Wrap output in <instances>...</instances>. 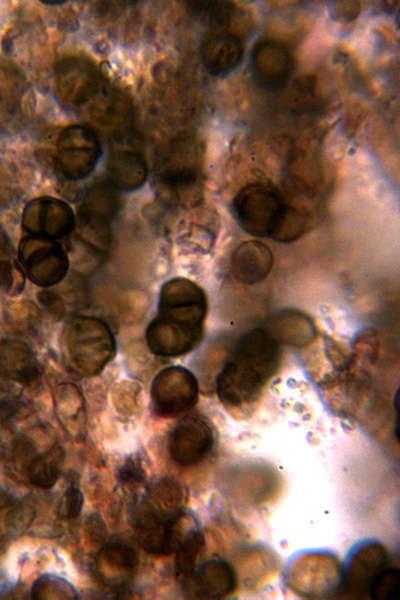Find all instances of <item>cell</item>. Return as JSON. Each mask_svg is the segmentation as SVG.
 Masks as SVG:
<instances>
[{
    "label": "cell",
    "mask_w": 400,
    "mask_h": 600,
    "mask_svg": "<svg viewBox=\"0 0 400 600\" xmlns=\"http://www.w3.org/2000/svg\"><path fill=\"white\" fill-rule=\"evenodd\" d=\"M307 212L286 204L270 238L281 243H290L302 237L309 228Z\"/></svg>",
    "instance_id": "cell-23"
},
{
    "label": "cell",
    "mask_w": 400,
    "mask_h": 600,
    "mask_svg": "<svg viewBox=\"0 0 400 600\" xmlns=\"http://www.w3.org/2000/svg\"><path fill=\"white\" fill-rule=\"evenodd\" d=\"M385 564L386 554L383 549L376 546L367 547L359 551L358 555L353 558L349 571L350 579L363 581L368 589L374 576L385 567Z\"/></svg>",
    "instance_id": "cell-26"
},
{
    "label": "cell",
    "mask_w": 400,
    "mask_h": 600,
    "mask_svg": "<svg viewBox=\"0 0 400 600\" xmlns=\"http://www.w3.org/2000/svg\"><path fill=\"white\" fill-rule=\"evenodd\" d=\"M203 328L157 315L146 331L150 350L162 357L182 356L201 341Z\"/></svg>",
    "instance_id": "cell-10"
},
{
    "label": "cell",
    "mask_w": 400,
    "mask_h": 600,
    "mask_svg": "<svg viewBox=\"0 0 400 600\" xmlns=\"http://www.w3.org/2000/svg\"><path fill=\"white\" fill-rule=\"evenodd\" d=\"M42 2L45 3V4H49V5H56V4L65 3L66 1L65 0H59V1H47V0H45V1H42Z\"/></svg>",
    "instance_id": "cell-36"
},
{
    "label": "cell",
    "mask_w": 400,
    "mask_h": 600,
    "mask_svg": "<svg viewBox=\"0 0 400 600\" xmlns=\"http://www.w3.org/2000/svg\"><path fill=\"white\" fill-rule=\"evenodd\" d=\"M138 563V554L128 543L112 540L99 551L95 568L104 584L120 589L133 578Z\"/></svg>",
    "instance_id": "cell-16"
},
{
    "label": "cell",
    "mask_w": 400,
    "mask_h": 600,
    "mask_svg": "<svg viewBox=\"0 0 400 600\" xmlns=\"http://www.w3.org/2000/svg\"><path fill=\"white\" fill-rule=\"evenodd\" d=\"M11 498L4 491H0V509L10 504Z\"/></svg>",
    "instance_id": "cell-35"
},
{
    "label": "cell",
    "mask_w": 400,
    "mask_h": 600,
    "mask_svg": "<svg viewBox=\"0 0 400 600\" xmlns=\"http://www.w3.org/2000/svg\"><path fill=\"white\" fill-rule=\"evenodd\" d=\"M101 152L99 138L91 128L81 124L70 125L58 138V169L66 179L85 178L94 170Z\"/></svg>",
    "instance_id": "cell-4"
},
{
    "label": "cell",
    "mask_w": 400,
    "mask_h": 600,
    "mask_svg": "<svg viewBox=\"0 0 400 600\" xmlns=\"http://www.w3.org/2000/svg\"><path fill=\"white\" fill-rule=\"evenodd\" d=\"M82 505V493L78 487L71 485L59 500L57 514L61 519L75 518L81 512Z\"/></svg>",
    "instance_id": "cell-29"
},
{
    "label": "cell",
    "mask_w": 400,
    "mask_h": 600,
    "mask_svg": "<svg viewBox=\"0 0 400 600\" xmlns=\"http://www.w3.org/2000/svg\"><path fill=\"white\" fill-rule=\"evenodd\" d=\"M198 391L197 379L189 370L181 366L165 368L152 383L154 410L164 417L176 416L196 404Z\"/></svg>",
    "instance_id": "cell-6"
},
{
    "label": "cell",
    "mask_w": 400,
    "mask_h": 600,
    "mask_svg": "<svg viewBox=\"0 0 400 600\" xmlns=\"http://www.w3.org/2000/svg\"><path fill=\"white\" fill-rule=\"evenodd\" d=\"M280 359V344L267 329L245 333L217 376L221 402L232 407L255 402L278 371Z\"/></svg>",
    "instance_id": "cell-1"
},
{
    "label": "cell",
    "mask_w": 400,
    "mask_h": 600,
    "mask_svg": "<svg viewBox=\"0 0 400 600\" xmlns=\"http://www.w3.org/2000/svg\"><path fill=\"white\" fill-rule=\"evenodd\" d=\"M277 342L297 348L308 346L317 336L313 320L301 311L285 309L271 319L267 329Z\"/></svg>",
    "instance_id": "cell-19"
},
{
    "label": "cell",
    "mask_w": 400,
    "mask_h": 600,
    "mask_svg": "<svg viewBox=\"0 0 400 600\" xmlns=\"http://www.w3.org/2000/svg\"><path fill=\"white\" fill-rule=\"evenodd\" d=\"M12 279L10 251L6 239L0 234V286L9 284Z\"/></svg>",
    "instance_id": "cell-33"
},
{
    "label": "cell",
    "mask_w": 400,
    "mask_h": 600,
    "mask_svg": "<svg viewBox=\"0 0 400 600\" xmlns=\"http://www.w3.org/2000/svg\"><path fill=\"white\" fill-rule=\"evenodd\" d=\"M119 205V195L113 185L96 183L84 194L80 210L81 220L90 228L103 229L117 213Z\"/></svg>",
    "instance_id": "cell-20"
},
{
    "label": "cell",
    "mask_w": 400,
    "mask_h": 600,
    "mask_svg": "<svg viewBox=\"0 0 400 600\" xmlns=\"http://www.w3.org/2000/svg\"><path fill=\"white\" fill-rule=\"evenodd\" d=\"M180 521L161 518L139 506L133 516L135 536L147 552L168 555L176 551L186 534L181 532Z\"/></svg>",
    "instance_id": "cell-14"
},
{
    "label": "cell",
    "mask_w": 400,
    "mask_h": 600,
    "mask_svg": "<svg viewBox=\"0 0 400 600\" xmlns=\"http://www.w3.org/2000/svg\"><path fill=\"white\" fill-rule=\"evenodd\" d=\"M158 315L203 327L208 310L203 289L185 278L166 282L160 294Z\"/></svg>",
    "instance_id": "cell-7"
},
{
    "label": "cell",
    "mask_w": 400,
    "mask_h": 600,
    "mask_svg": "<svg viewBox=\"0 0 400 600\" xmlns=\"http://www.w3.org/2000/svg\"><path fill=\"white\" fill-rule=\"evenodd\" d=\"M189 10L206 20L210 28L229 29L237 18L234 3L227 1H190Z\"/></svg>",
    "instance_id": "cell-24"
},
{
    "label": "cell",
    "mask_w": 400,
    "mask_h": 600,
    "mask_svg": "<svg viewBox=\"0 0 400 600\" xmlns=\"http://www.w3.org/2000/svg\"><path fill=\"white\" fill-rule=\"evenodd\" d=\"M62 460L63 451L58 445L36 456L27 468L30 482L43 489L51 488L59 477Z\"/></svg>",
    "instance_id": "cell-22"
},
{
    "label": "cell",
    "mask_w": 400,
    "mask_h": 600,
    "mask_svg": "<svg viewBox=\"0 0 400 600\" xmlns=\"http://www.w3.org/2000/svg\"><path fill=\"white\" fill-rule=\"evenodd\" d=\"M244 40L229 29L210 28L200 45V56L206 70L214 75H225L241 62Z\"/></svg>",
    "instance_id": "cell-15"
},
{
    "label": "cell",
    "mask_w": 400,
    "mask_h": 600,
    "mask_svg": "<svg viewBox=\"0 0 400 600\" xmlns=\"http://www.w3.org/2000/svg\"><path fill=\"white\" fill-rule=\"evenodd\" d=\"M272 266V251L258 240L242 242L235 248L231 257L234 278L245 285L263 281L269 275Z\"/></svg>",
    "instance_id": "cell-17"
},
{
    "label": "cell",
    "mask_w": 400,
    "mask_h": 600,
    "mask_svg": "<svg viewBox=\"0 0 400 600\" xmlns=\"http://www.w3.org/2000/svg\"><path fill=\"white\" fill-rule=\"evenodd\" d=\"M400 572L395 567H383L368 586L373 600H395L399 596Z\"/></svg>",
    "instance_id": "cell-27"
},
{
    "label": "cell",
    "mask_w": 400,
    "mask_h": 600,
    "mask_svg": "<svg viewBox=\"0 0 400 600\" xmlns=\"http://www.w3.org/2000/svg\"><path fill=\"white\" fill-rule=\"evenodd\" d=\"M22 226L30 236L54 240L73 230L75 216L66 202L43 196L27 203L22 215Z\"/></svg>",
    "instance_id": "cell-9"
},
{
    "label": "cell",
    "mask_w": 400,
    "mask_h": 600,
    "mask_svg": "<svg viewBox=\"0 0 400 600\" xmlns=\"http://www.w3.org/2000/svg\"><path fill=\"white\" fill-rule=\"evenodd\" d=\"M295 60L281 41L264 38L251 51L250 69L255 82L266 90L282 89L294 72Z\"/></svg>",
    "instance_id": "cell-8"
},
{
    "label": "cell",
    "mask_w": 400,
    "mask_h": 600,
    "mask_svg": "<svg viewBox=\"0 0 400 600\" xmlns=\"http://www.w3.org/2000/svg\"><path fill=\"white\" fill-rule=\"evenodd\" d=\"M72 599L76 593L72 587L64 580L54 576H43L39 578L32 588V598L34 599Z\"/></svg>",
    "instance_id": "cell-28"
},
{
    "label": "cell",
    "mask_w": 400,
    "mask_h": 600,
    "mask_svg": "<svg viewBox=\"0 0 400 600\" xmlns=\"http://www.w3.org/2000/svg\"><path fill=\"white\" fill-rule=\"evenodd\" d=\"M144 477L139 459L135 457L127 459L118 473V478L123 483H139L143 481Z\"/></svg>",
    "instance_id": "cell-32"
},
{
    "label": "cell",
    "mask_w": 400,
    "mask_h": 600,
    "mask_svg": "<svg viewBox=\"0 0 400 600\" xmlns=\"http://www.w3.org/2000/svg\"><path fill=\"white\" fill-rule=\"evenodd\" d=\"M19 260L29 279L43 287L59 283L69 267L68 257L59 243L36 236L21 240Z\"/></svg>",
    "instance_id": "cell-5"
},
{
    "label": "cell",
    "mask_w": 400,
    "mask_h": 600,
    "mask_svg": "<svg viewBox=\"0 0 400 600\" xmlns=\"http://www.w3.org/2000/svg\"><path fill=\"white\" fill-rule=\"evenodd\" d=\"M360 12V5L355 1H338L333 5V13L339 21H353Z\"/></svg>",
    "instance_id": "cell-34"
},
{
    "label": "cell",
    "mask_w": 400,
    "mask_h": 600,
    "mask_svg": "<svg viewBox=\"0 0 400 600\" xmlns=\"http://www.w3.org/2000/svg\"><path fill=\"white\" fill-rule=\"evenodd\" d=\"M0 377L25 385L39 380V365L28 345L18 340L0 342Z\"/></svg>",
    "instance_id": "cell-18"
},
{
    "label": "cell",
    "mask_w": 400,
    "mask_h": 600,
    "mask_svg": "<svg viewBox=\"0 0 400 600\" xmlns=\"http://www.w3.org/2000/svg\"><path fill=\"white\" fill-rule=\"evenodd\" d=\"M147 174V164L138 152L120 150L113 153L108 160L109 183L116 189H138L145 182Z\"/></svg>",
    "instance_id": "cell-21"
},
{
    "label": "cell",
    "mask_w": 400,
    "mask_h": 600,
    "mask_svg": "<svg viewBox=\"0 0 400 600\" xmlns=\"http://www.w3.org/2000/svg\"><path fill=\"white\" fill-rule=\"evenodd\" d=\"M97 72L88 60L70 57L58 63L55 70V91L69 106H79L97 91Z\"/></svg>",
    "instance_id": "cell-12"
},
{
    "label": "cell",
    "mask_w": 400,
    "mask_h": 600,
    "mask_svg": "<svg viewBox=\"0 0 400 600\" xmlns=\"http://www.w3.org/2000/svg\"><path fill=\"white\" fill-rule=\"evenodd\" d=\"M186 595L194 599H221L234 592L237 577L233 567L222 559L205 561L183 579Z\"/></svg>",
    "instance_id": "cell-13"
},
{
    "label": "cell",
    "mask_w": 400,
    "mask_h": 600,
    "mask_svg": "<svg viewBox=\"0 0 400 600\" xmlns=\"http://www.w3.org/2000/svg\"><path fill=\"white\" fill-rule=\"evenodd\" d=\"M21 402L16 391L0 382V421L12 417L20 408Z\"/></svg>",
    "instance_id": "cell-30"
},
{
    "label": "cell",
    "mask_w": 400,
    "mask_h": 600,
    "mask_svg": "<svg viewBox=\"0 0 400 600\" xmlns=\"http://www.w3.org/2000/svg\"><path fill=\"white\" fill-rule=\"evenodd\" d=\"M213 431L200 416L184 417L171 433L169 449L172 458L182 466L201 461L212 449Z\"/></svg>",
    "instance_id": "cell-11"
},
{
    "label": "cell",
    "mask_w": 400,
    "mask_h": 600,
    "mask_svg": "<svg viewBox=\"0 0 400 600\" xmlns=\"http://www.w3.org/2000/svg\"><path fill=\"white\" fill-rule=\"evenodd\" d=\"M286 204L276 188L257 182L239 190L232 208L244 231L253 236L270 237Z\"/></svg>",
    "instance_id": "cell-3"
},
{
    "label": "cell",
    "mask_w": 400,
    "mask_h": 600,
    "mask_svg": "<svg viewBox=\"0 0 400 600\" xmlns=\"http://www.w3.org/2000/svg\"><path fill=\"white\" fill-rule=\"evenodd\" d=\"M38 300L47 312L54 318L60 319L65 314V306L61 297L52 291H41Z\"/></svg>",
    "instance_id": "cell-31"
},
{
    "label": "cell",
    "mask_w": 400,
    "mask_h": 600,
    "mask_svg": "<svg viewBox=\"0 0 400 600\" xmlns=\"http://www.w3.org/2000/svg\"><path fill=\"white\" fill-rule=\"evenodd\" d=\"M61 350L76 373L96 375L112 360L116 344L109 326L94 317L71 318L61 334Z\"/></svg>",
    "instance_id": "cell-2"
},
{
    "label": "cell",
    "mask_w": 400,
    "mask_h": 600,
    "mask_svg": "<svg viewBox=\"0 0 400 600\" xmlns=\"http://www.w3.org/2000/svg\"><path fill=\"white\" fill-rule=\"evenodd\" d=\"M205 545V538L197 529L188 531L177 547L175 556V571L182 580L196 567V561Z\"/></svg>",
    "instance_id": "cell-25"
}]
</instances>
